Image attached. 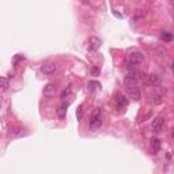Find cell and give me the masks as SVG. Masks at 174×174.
<instances>
[{"label": "cell", "mask_w": 174, "mask_h": 174, "mask_svg": "<svg viewBox=\"0 0 174 174\" xmlns=\"http://www.w3.org/2000/svg\"><path fill=\"white\" fill-rule=\"evenodd\" d=\"M124 84H125L128 93L131 94V97L138 101L140 98V89H139V80H138V76L136 73H129V75L125 76L124 79Z\"/></svg>", "instance_id": "cell-1"}, {"label": "cell", "mask_w": 174, "mask_h": 174, "mask_svg": "<svg viewBox=\"0 0 174 174\" xmlns=\"http://www.w3.org/2000/svg\"><path fill=\"white\" fill-rule=\"evenodd\" d=\"M102 125V111L99 107L93 110V113H91V117H90V122H89V128L90 131H98L99 128Z\"/></svg>", "instance_id": "cell-2"}, {"label": "cell", "mask_w": 174, "mask_h": 174, "mask_svg": "<svg viewBox=\"0 0 174 174\" xmlns=\"http://www.w3.org/2000/svg\"><path fill=\"white\" fill-rule=\"evenodd\" d=\"M143 60H144V56H143V53L139 51H133L128 55V61H129V64H132V65L140 64Z\"/></svg>", "instance_id": "cell-3"}, {"label": "cell", "mask_w": 174, "mask_h": 174, "mask_svg": "<svg viewBox=\"0 0 174 174\" xmlns=\"http://www.w3.org/2000/svg\"><path fill=\"white\" fill-rule=\"evenodd\" d=\"M163 125H165V118L159 116V117H156L154 121H152V131L158 133V132L163 129Z\"/></svg>", "instance_id": "cell-4"}, {"label": "cell", "mask_w": 174, "mask_h": 174, "mask_svg": "<svg viewBox=\"0 0 174 174\" xmlns=\"http://www.w3.org/2000/svg\"><path fill=\"white\" fill-rule=\"evenodd\" d=\"M56 91H57L56 84H53V83H48V84H45L44 90H42V93H44L45 97H53V95L56 94Z\"/></svg>", "instance_id": "cell-5"}, {"label": "cell", "mask_w": 174, "mask_h": 174, "mask_svg": "<svg viewBox=\"0 0 174 174\" xmlns=\"http://www.w3.org/2000/svg\"><path fill=\"white\" fill-rule=\"evenodd\" d=\"M147 82H148V84H151V86H160L162 84V78L159 75H156V73H150V75L147 76Z\"/></svg>", "instance_id": "cell-6"}, {"label": "cell", "mask_w": 174, "mask_h": 174, "mask_svg": "<svg viewBox=\"0 0 174 174\" xmlns=\"http://www.w3.org/2000/svg\"><path fill=\"white\" fill-rule=\"evenodd\" d=\"M127 105H128V99L124 97V95L120 94V95H117V97H116V106H117L118 110L125 109Z\"/></svg>", "instance_id": "cell-7"}, {"label": "cell", "mask_w": 174, "mask_h": 174, "mask_svg": "<svg viewBox=\"0 0 174 174\" xmlns=\"http://www.w3.org/2000/svg\"><path fill=\"white\" fill-rule=\"evenodd\" d=\"M55 71H56L55 64H45L41 67V72L45 73V75H52V73H55Z\"/></svg>", "instance_id": "cell-8"}, {"label": "cell", "mask_w": 174, "mask_h": 174, "mask_svg": "<svg viewBox=\"0 0 174 174\" xmlns=\"http://www.w3.org/2000/svg\"><path fill=\"white\" fill-rule=\"evenodd\" d=\"M90 46L93 51H97V49L101 46V40L97 38V37H91L90 38Z\"/></svg>", "instance_id": "cell-9"}, {"label": "cell", "mask_w": 174, "mask_h": 174, "mask_svg": "<svg viewBox=\"0 0 174 174\" xmlns=\"http://www.w3.org/2000/svg\"><path fill=\"white\" fill-rule=\"evenodd\" d=\"M67 107H68V103H63V105L57 109V114H59V117L61 120L65 118V114H67Z\"/></svg>", "instance_id": "cell-10"}, {"label": "cell", "mask_w": 174, "mask_h": 174, "mask_svg": "<svg viewBox=\"0 0 174 174\" xmlns=\"http://www.w3.org/2000/svg\"><path fill=\"white\" fill-rule=\"evenodd\" d=\"M151 147H152V150H154L155 152H159V150H160V140L156 139V138L151 139Z\"/></svg>", "instance_id": "cell-11"}, {"label": "cell", "mask_w": 174, "mask_h": 174, "mask_svg": "<svg viewBox=\"0 0 174 174\" xmlns=\"http://www.w3.org/2000/svg\"><path fill=\"white\" fill-rule=\"evenodd\" d=\"M160 38H162L165 42H171L173 35H171V33H169V31H162L160 33Z\"/></svg>", "instance_id": "cell-12"}, {"label": "cell", "mask_w": 174, "mask_h": 174, "mask_svg": "<svg viewBox=\"0 0 174 174\" xmlns=\"http://www.w3.org/2000/svg\"><path fill=\"white\" fill-rule=\"evenodd\" d=\"M8 87H10V82H8L7 78H0V89L2 90H8Z\"/></svg>", "instance_id": "cell-13"}, {"label": "cell", "mask_w": 174, "mask_h": 174, "mask_svg": "<svg viewBox=\"0 0 174 174\" xmlns=\"http://www.w3.org/2000/svg\"><path fill=\"white\" fill-rule=\"evenodd\" d=\"M99 84L98 82H95V80H90L89 83H87V87H89V90L90 91H94V90H97V89H99Z\"/></svg>", "instance_id": "cell-14"}, {"label": "cell", "mask_w": 174, "mask_h": 174, "mask_svg": "<svg viewBox=\"0 0 174 174\" xmlns=\"http://www.w3.org/2000/svg\"><path fill=\"white\" fill-rule=\"evenodd\" d=\"M71 93H72V86H68L67 89H65V90L63 91V93H61V98H63V99H65V98H67V97H68V95L71 94Z\"/></svg>", "instance_id": "cell-15"}, {"label": "cell", "mask_w": 174, "mask_h": 174, "mask_svg": "<svg viewBox=\"0 0 174 174\" xmlns=\"http://www.w3.org/2000/svg\"><path fill=\"white\" fill-rule=\"evenodd\" d=\"M82 114H83V109H82V106H79L76 109V120L78 121H82Z\"/></svg>", "instance_id": "cell-16"}, {"label": "cell", "mask_w": 174, "mask_h": 174, "mask_svg": "<svg viewBox=\"0 0 174 174\" xmlns=\"http://www.w3.org/2000/svg\"><path fill=\"white\" fill-rule=\"evenodd\" d=\"M152 101H154V103H156V105H159V103L163 102V98L160 97V95H156V97H154V99H152Z\"/></svg>", "instance_id": "cell-17"}, {"label": "cell", "mask_w": 174, "mask_h": 174, "mask_svg": "<svg viewBox=\"0 0 174 174\" xmlns=\"http://www.w3.org/2000/svg\"><path fill=\"white\" fill-rule=\"evenodd\" d=\"M99 72H101V71H99V68H94L93 69V76H98Z\"/></svg>", "instance_id": "cell-18"}]
</instances>
